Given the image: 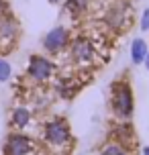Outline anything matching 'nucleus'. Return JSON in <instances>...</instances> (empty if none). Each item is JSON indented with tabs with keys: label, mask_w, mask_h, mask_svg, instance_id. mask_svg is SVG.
<instances>
[{
	"label": "nucleus",
	"mask_w": 149,
	"mask_h": 155,
	"mask_svg": "<svg viewBox=\"0 0 149 155\" xmlns=\"http://www.w3.org/2000/svg\"><path fill=\"white\" fill-rule=\"evenodd\" d=\"M41 137H43L45 147H49L51 151H57V153H63L71 145V129L68 124V120L61 118V116L45 120Z\"/></svg>",
	"instance_id": "nucleus-1"
},
{
	"label": "nucleus",
	"mask_w": 149,
	"mask_h": 155,
	"mask_svg": "<svg viewBox=\"0 0 149 155\" xmlns=\"http://www.w3.org/2000/svg\"><path fill=\"white\" fill-rule=\"evenodd\" d=\"M112 110L117 118H129L133 114V90L127 82H114L112 84V98H110Z\"/></svg>",
	"instance_id": "nucleus-2"
},
{
	"label": "nucleus",
	"mask_w": 149,
	"mask_h": 155,
	"mask_svg": "<svg viewBox=\"0 0 149 155\" xmlns=\"http://www.w3.org/2000/svg\"><path fill=\"white\" fill-rule=\"evenodd\" d=\"M55 74L53 61L45 55H31L27 63V78L33 84H45L49 78Z\"/></svg>",
	"instance_id": "nucleus-3"
},
{
	"label": "nucleus",
	"mask_w": 149,
	"mask_h": 155,
	"mask_svg": "<svg viewBox=\"0 0 149 155\" xmlns=\"http://www.w3.org/2000/svg\"><path fill=\"white\" fill-rule=\"evenodd\" d=\"M18 35H21V27H18L15 16L10 12L0 16V55L15 49L18 43Z\"/></svg>",
	"instance_id": "nucleus-4"
},
{
	"label": "nucleus",
	"mask_w": 149,
	"mask_h": 155,
	"mask_svg": "<svg viewBox=\"0 0 149 155\" xmlns=\"http://www.w3.org/2000/svg\"><path fill=\"white\" fill-rule=\"evenodd\" d=\"M2 155H35V141L21 131H10L2 145Z\"/></svg>",
	"instance_id": "nucleus-5"
},
{
	"label": "nucleus",
	"mask_w": 149,
	"mask_h": 155,
	"mask_svg": "<svg viewBox=\"0 0 149 155\" xmlns=\"http://www.w3.org/2000/svg\"><path fill=\"white\" fill-rule=\"evenodd\" d=\"M70 55L78 65H90L94 61V45L88 37H76L70 41Z\"/></svg>",
	"instance_id": "nucleus-6"
},
{
	"label": "nucleus",
	"mask_w": 149,
	"mask_h": 155,
	"mask_svg": "<svg viewBox=\"0 0 149 155\" xmlns=\"http://www.w3.org/2000/svg\"><path fill=\"white\" fill-rule=\"evenodd\" d=\"M70 41H71V35L65 27H55L43 37V49L49 55H57L61 53L65 47H70Z\"/></svg>",
	"instance_id": "nucleus-7"
},
{
	"label": "nucleus",
	"mask_w": 149,
	"mask_h": 155,
	"mask_svg": "<svg viewBox=\"0 0 149 155\" xmlns=\"http://www.w3.org/2000/svg\"><path fill=\"white\" fill-rule=\"evenodd\" d=\"M29 123H31V110L27 108V106H15V108L10 110L8 127L12 131H23Z\"/></svg>",
	"instance_id": "nucleus-8"
},
{
	"label": "nucleus",
	"mask_w": 149,
	"mask_h": 155,
	"mask_svg": "<svg viewBox=\"0 0 149 155\" xmlns=\"http://www.w3.org/2000/svg\"><path fill=\"white\" fill-rule=\"evenodd\" d=\"M104 23L108 25L110 29H121L123 25L127 23V15H125V6L123 4H112V6L106 10V16H104Z\"/></svg>",
	"instance_id": "nucleus-9"
},
{
	"label": "nucleus",
	"mask_w": 149,
	"mask_h": 155,
	"mask_svg": "<svg viewBox=\"0 0 149 155\" xmlns=\"http://www.w3.org/2000/svg\"><path fill=\"white\" fill-rule=\"evenodd\" d=\"M145 55H147V45L143 39H135L133 45H131V59L133 63H143L145 61Z\"/></svg>",
	"instance_id": "nucleus-10"
},
{
	"label": "nucleus",
	"mask_w": 149,
	"mask_h": 155,
	"mask_svg": "<svg viewBox=\"0 0 149 155\" xmlns=\"http://www.w3.org/2000/svg\"><path fill=\"white\" fill-rule=\"evenodd\" d=\"M88 4H90V0H68L65 2V10L71 16H82L88 10Z\"/></svg>",
	"instance_id": "nucleus-11"
},
{
	"label": "nucleus",
	"mask_w": 149,
	"mask_h": 155,
	"mask_svg": "<svg viewBox=\"0 0 149 155\" xmlns=\"http://www.w3.org/2000/svg\"><path fill=\"white\" fill-rule=\"evenodd\" d=\"M100 155H129V149H127L123 143H108V145L100 151Z\"/></svg>",
	"instance_id": "nucleus-12"
},
{
	"label": "nucleus",
	"mask_w": 149,
	"mask_h": 155,
	"mask_svg": "<svg viewBox=\"0 0 149 155\" xmlns=\"http://www.w3.org/2000/svg\"><path fill=\"white\" fill-rule=\"evenodd\" d=\"M10 74H12L10 63H8L6 59H2V57H0V82H6L8 78H10Z\"/></svg>",
	"instance_id": "nucleus-13"
},
{
	"label": "nucleus",
	"mask_w": 149,
	"mask_h": 155,
	"mask_svg": "<svg viewBox=\"0 0 149 155\" xmlns=\"http://www.w3.org/2000/svg\"><path fill=\"white\" fill-rule=\"evenodd\" d=\"M141 29L143 31H149V8L143 12V16H141Z\"/></svg>",
	"instance_id": "nucleus-14"
},
{
	"label": "nucleus",
	"mask_w": 149,
	"mask_h": 155,
	"mask_svg": "<svg viewBox=\"0 0 149 155\" xmlns=\"http://www.w3.org/2000/svg\"><path fill=\"white\" fill-rule=\"evenodd\" d=\"M143 63H145V68L149 70V51H147V55H145V61H143Z\"/></svg>",
	"instance_id": "nucleus-15"
},
{
	"label": "nucleus",
	"mask_w": 149,
	"mask_h": 155,
	"mask_svg": "<svg viewBox=\"0 0 149 155\" xmlns=\"http://www.w3.org/2000/svg\"><path fill=\"white\" fill-rule=\"evenodd\" d=\"M143 153H145V155H149V147H145V149H143Z\"/></svg>",
	"instance_id": "nucleus-16"
}]
</instances>
